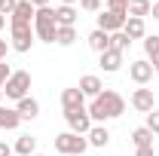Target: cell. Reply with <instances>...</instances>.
Masks as SVG:
<instances>
[{
	"label": "cell",
	"mask_w": 159,
	"mask_h": 156,
	"mask_svg": "<svg viewBox=\"0 0 159 156\" xmlns=\"http://www.w3.org/2000/svg\"><path fill=\"white\" fill-rule=\"evenodd\" d=\"M89 117H92V122L95 126H104L107 119H116L125 113V98L119 95V92H113V89H104L98 98H92L89 101Z\"/></svg>",
	"instance_id": "6da1fadb"
},
{
	"label": "cell",
	"mask_w": 159,
	"mask_h": 156,
	"mask_svg": "<svg viewBox=\"0 0 159 156\" xmlns=\"http://www.w3.org/2000/svg\"><path fill=\"white\" fill-rule=\"evenodd\" d=\"M55 31H58V21H55V9L52 6H43L34 16V37L43 43H55Z\"/></svg>",
	"instance_id": "7a4b0ae2"
},
{
	"label": "cell",
	"mask_w": 159,
	"mask_h": 156,
	"mask_svg": "<svg viewBox=\"0 0 159 156\" xmlns=\"http://www.w3.org/2000/svg\"><path fill=\"white\" fill-rule=\"evenodd\" d=\"M55 150L61 156H83L89 150V141H86V135H77V132H61V135H55Z\"/></svg>",
	"instance_id": "3957f363"
},
{
	"label": "cell",
	"mask_w": 159,
	"mask_h": 156,
	"mask_svg": "<svg viewBox=\"0 0 159 156\" xmlns=\"http://www.w3.org/2000/svg\"><path fill=\"white\" fill-rule=\"evenodd\" d=\"M28 92H31V74L28 71H12V77L3 86V98L21 101V98H28Z\"/></svg>",
	"instance_id": "277c9868"
},
{
	"label": "cell",
	"mask_w": 159,
	"mask_h": 156,
	"mask_svg": "<svg viewBox=\"0 0 159 156\" xmlns=\"http://www.w3.org/2000/svg\"><path fill=\"white\" fill-rule=\"evenodd\" d=\"M31 46H34V25H16V21H9V49H16V52H31Z\"/></svg>",
	"instance_id": "5b68a950"
},
{
	"label": "cell",
	"mask_w": 159,
	"mask_h": 156,
	"mask_svg": "<svg viewBox=\"0 0 159 156\" xmlns=\"http://www.w3.org/2000/svg\"><path fill=\"white\" fill-rule=\"evenodd\" d=\"M64 122H67V132H77V135H89V129L95 126L86 107H80V110H67V113H64Z\"/></svg>",
	"instance_id": "8992f818"
},
{
	"label": "cell",
	"mask_w": 159,
	"mask_h": 156,
	"mask_svg": "<svg viewBox=\"0 0 159 156\" xmlns=\"http://www.w3.org/2000/svg\"><path fill=\"white\" fill-rule=\"evenodd\" d=\"M98 28L101 31H107V34H116L125 28V19H129V12H113V9H101L98 16Z\"/></svg>",
	"instance_id": "52a82bcc"
},
{
	"label": "cell",
	"mask_w": 159,
	"mask_h": 156,
	"mask_svg": "<svg viewBox=\"0 0 159 156\" xmlns=\"http://www.w3.org/2000/svg\"><path fill=\"white\" fill-rule=\"evenodd\" d=\"M129 104H132V110H138V113H150L153 107H156V95H153V89H144V86H138L135 92H132V98H129Z\"/></svg>",
	"instance_id": "ba28073f"
},
{
	"label": "cell",
	"mask_w": 159,
	"mask_h": 156,
	"mask_svg": "<svg viewBox=\"0 0 159 156\" xmlns=\"http://www.w3.org/2000/svg\"><path fill=\"white\" fill-rule=\"evenodd\" d=\"M129 77H132V83H138V86H147L153 80V64L147 58H135L129 64Z\"/></svg>",
	"instance_id": "9c48e42d"
},
{
	"label": "cell",
	"mask_w": 159,
	"mask_h": 156,
	"mask_svg": "<svg viewBox=\"0 0 159 156\" xmlns=\"http://www.w3.org/2000/svg\"><path fill=\"white\" fill-rule=\"evenodd\" d=\"M80 107H86V95L80 92V86L61 89V110L67 113V110H80Z\"/></svg>",
	"instance_id": "30bf717a"
},
{
	"label": "cell",
	"mask_w": 159,
	"mask_h": 156,
	"mask_svg": "<svg viewBox=\"0 0 159 156\" xmlns=\"http://www.w3.org/2000/svg\"><path fill=\"white\" fill-rule=\"evenodd\" d=\"M34 16H37V9L31 6V0H19L16 9H12V16H9V21H16V25H34Z\"/></svg>",
	"instance_id": "8fae6325"
},
{
	"label": "cell",
	"mask_w": 159,
	"mask_h": 156,
	"mask_svg": "<svg viewBox=\"0 0 159 156\" xmlns=\"http://www.w3.org/2000/svg\"><path fill=\"white\" fill-rule=\"evenodd\" d=\"M80 92L89 98H98L101 92H104V83H101V77H95V74H86V77H80Z\"/></svg>",
	"instance_id": "7c38bea8"
},
{
	"label": "cell",
	"mask_w": 159,
	"mask_h": 156,
	"mask_svg": "<svg viewBox=\"0 0 159 156\" xmlns=\"http://www.w3.org/2000/svg\"><path fill=\"white\" fill-rule=\"evenodd\" d=\"M98 64L104 74H116L119 67H122V52H116V49H107V52H101L98 55Z\"/></svg>",
	"instance_id": "4fadbf2b"
},
{
	"label": "cell",
	"mask_w": 159,
	"mask_h": 156,
	"mask_svg": "<svg viewBox=\"0 0 159 156\" xmlns=\"http://www.w3.org/2000/svg\"><path fill=\"white\" fill-rule=\"evenodd\" d=\"M86 43H89V49L92 52H107L110 49V34L107 31H101V28H95V31H89V37H86Z\"/></svg>",
	"instance_id": "5bb4252c"
},
{
	"label": "cell",
	"mask_w": 159,
	"mask_h": 156,
	"mask_svg": "<svg viewBox=\"0 0 159 156\" xmlns=\"http://www.w3.org/2000/svg\"><path fill=\"white\" fill-rule=\"evenodd\" d=\"M77 6H55V21H58V28H77Z\"/></svg>",
	"instance_id": "9a60e30c"
},
{
	"label": "cell",
	"mask_w": 159,
	"mask_h": 156,
	"mask_svg": "<svg viewBox=\"0 0 159 156\" xmlns=\"http://www.w3.org/2000/svg\"><path fill=\"white\" fill-rule=\"evenodd\" d=\"M86 141H89V147L104 150V147L110 144V132H107V126H92V129H89V135H86Z\"/></svg>",
	"instance_id": "2e32d148"
},
{
	"label": "cell",
	"mask_w": 159,
	"mask_h": 156,
	"mask_svg": "<svg viewBox=\"0 0 159 156\" xmlns=\"http://www.w3.org/2000/svg\"><path fill=\"white\" fill-rule=\"evenodd\" d=\"M16 110H19L21 119H37L40 117V101L28 95V98H21V101H16Z\"/></svg>",
	"instance_id": "e0dca14e"
},
{
	"label": "cell",
	"mask_w": 159,
	"mask_h": 156,
	"mask_svg": "<svg viewBox=\"0 0 159 156\" xmlns=\"http://www.w3.org/2000/svg\"><path fill=\"white\" fill-rule=\"evenodd\" d=\"M122 34L129 40H144L147 37V25H144V19H125V28H122Z\"/></svg>",
	"instance_id": "ac0fdd59"
},
{
	"label": "cell",
	"mask_w": 159,
	"mask_h": 156,
	"mask_svg": "<svg viewBox=\"0 0 159 156\" xmlns=\"http://www.w3.org/2000/svg\"><path fill=\"white\" fill-rule=\"evenodd\" d=\"M21 126V117L16 107H3L0 104V129H6V132H12V129H19Z\"/></svg>",
	"instance_id": "d6986e66"
},
{
	"label": "cell",
	"mask_w": 159,
	"mask_h": 156,
	"mask_svg": "<svg viewBox=\"0 0 159 156\" xmlns=\"http://www.w3.org/2000/svg\"><path fill=\"white\" fill-rule=\"evenodd\" d=\"M12 153H16V156H34V153H37V138H34V135H19Z\"/></svg>",
	"instance_id": "ffe728a7"
},
{
	"label": "cell",
	"mask_w": 159,
	"mask_h": 156,
	"mask_svg": "<svg viewBox=\"0 0 159 156\" xmlns=\"http://www.w3.org/2000/svg\"><path fill=\"white\" fill-rule=\"evenodd\" d=\"M153 141H156V135H153L147 126H138V129L132 132V144H135V150H138V147H153Z\"/></svg>",
	"instance_id": "44dd1931"
},
{
	"label": "cell",
	"mask_w": 159,
	"mask_h": 156,
	"mask_svg": "<svg viewBox=\"0 0 159 156\" xmlns=\"http://www.w3.org/2000/svg\"><path fill=\"white\" fill-rule=\"evenodd\" d=\"M144 58L150 61H159V34H147L144 37Z\"/></svg>",
	"instance_id": "7402d4cb"
},
{
	"label": "cell",
	"mask_w": 159,
	"mask_h": 156,
	"mask_svg": "<svg viewBox=\"0 0 159 156\" xmlns=\"http://www.w3.org/2000/svg\"><path fill=\"white\" fill-rule=\"evenodd\" d=\"M150 6H153L150 0H129V9L125 12L132 19H144V16H150Z\"/></svg>",
	"instance_id": "603a6c76"
},
{
	"label": "cell",
	"mask_w": 159,
	"mask_h": 156,
	"mask_svg": "<svg viewBox=\"0 0 159 156\" xmlns=\"http://www.w3.org/2000/svg\"><path fill=\"white\" fill-rule=\"evenodd\" d=\"M55 43L58 46H74L77 43V28H58L55 31Z\"/></svg>",
	"instance_id": "cb8c5ba5"
},
{
	"label": "cell",
	"mask_w": 159,
	"mask_h": 156,
	"mask_svg": "<svg viewBox=\"0 0 159 156\" xmlns=\"http://www.w3.org/2000/svg\"><path fill=\"white\" fill-rule=\"evenodd\" d=\"M129 46H132V40L125 37L122 31H116V34H110V49H116V52H122V55H125V49H129Z\"/></svg>",
	"instance_id": "d4e9b609"
},
{
	"label": "cell",
	"mask_w": 159,
	"mask_h": 156,
	"mask_svg": "<svg viewBox=\"0 0 159 156\" xmlns=\"http://www.w3.org/2000/svg\"><path fill=\"white\" fill-rule=\"evenodd\" d=\"M144 126H147V129H150L153 135H159V110H156V107H153V110L147 113V122H144Z\"/></svg>",
	"instance_id": "484cf974"
},
{
	"label": "cell",
	"mask_w": 159,
	"mask_h": 156,
	"mask_svg": "<svg viewBox=\"0 0 159 156\" xmlns=\"http://www.w3.org/2000/svg\"><path fill=\"white\" fill-rule=\"evenodd\" d=\"M80 9H83V12H95V16H98V12H101V0H80Z\"/></svg>",
	"instance_id": "4316f807"
},
{
	"label": "cell",
	"mask_w": 159,
	"mask_h": 156,
	"mask_svg": "<svg viewBox=\"0 0 159 156\" xmlns=\"http://www.w3.org/2000/svg\"><path fill=\"white\" fill-rule=\"evenodd\" d=\"M16 3H19V0H0V16H6V19H9V16H12V9H16Z\"/></svg>",
	"instance_id": "83f0119b"
},
{
	"label": "cell",
	"mask_w": 159,
	"mask_h": 156,
	"mask_svg": "<svg viewBox=\"0 0 159 156\" xmlns=\"http://www.w3.org/2000/svg\"><path fill=\"white\" fill-rule=\"evenodd\" d=\"M9 77H12V67H9L6 61H0V89L6 86V80H9Z\"/></svg>",
	"instance_id": "f1b7e54d"
},
{
	"label": "cell",
	"mask_w": 159,
	"mask_h": 156,
	"mask_svg": "<svg viewBox=\"0 0 159 156\" xmlns=\"http://www.w3.org/2000/svg\"><path fill=\"white\" fill-rule=\"evenodd\" d=\"M107 9H113V12H125V9H129V0H107Z\"/></svg>",
	"instance_id": "f546056e"
},
{
	"label": "cell",
	"mask_w": 159,
	"mask_h": 156,
	"mask_svg": "<svg viewBox=\"0 0 159 156\" xmlns=\"http://www.w3.org/2000/svg\"><path fill=\"white\" fill-rule=\"evenodd\" d=\"M0 156H12V147H9L6 141H0Z\"/></svg>",
	"instance_id": "4dcf8cb0"
},
{
	"label": "cell",
	"mask_w": 159,
	"mask_h": 156,
	"mask_svg": "<svg viewBox=\"0 0 159 156\" xmlns=\"http://www.w3.org/2000/svg\"><path fill=\"white\" fill-rule=\"evenodd\" d=\"M135 156H153V147H138Z\"/></svg>",
	"instance_id": "1f68e13d"
},
{
	"label": "cell",
	"mask_w": 159,
	"mask_h": 156,
	"mask_svg": "<svg viewBox=\"0 0 159 156\" xmlns=\"http://www.w3.org/2000/svg\"><path fill=\"white\" fill-rule=\"evenodd\" d=\"M6 49H9V43H6V40H0V61H6Z\"/></svg>",
	"instance_id": "d6a6232c"
},
{
	"label": "cell",
	"mask_w": 159,
	"mask_h": 156,
	"mask_svg": "<svg viewBox=\"0 0 159 156\" xmlns=\"http://www.w3.org/2000/svg\"><path fill=\"white\" fill-rule=\"evenodd\" d=\"M49 3H52V0H31V6H34V9H43V6H49Z\"/></svg>",
	"instance_id": "836d02e7"
},
{
	"label": "cell",
	"mask_w": 159,
	"mask_h": 156,
	"mask_svg": "<svg viewBox=\"0 0 159 156\" xmlns=\"http://www.w3.org/2000/svg\"><path fill=\"white\" fill-rule=\"evenodd\" d=\"M150 16L159 21V0H153V6H150Z\"/></svg>",
	"instance_id": "e575fe53"
},
{
	"label": "cell",
	"mask_w": 159,
	"mask_h": 156,
	"mask_svg": "<svg viewBox=\"0 0 159 156\" xmlns=\"http://www.w3.org/2000/svg\"><path fill=\"white\" fill-rule=\"evenodd\" d=\"M6 25H9V19H6V16H0V31H3Z\"/></svg>",
	"instance_id": "d590c367"
},
{
	"label": "cell",
	"mask_w": 159,
	"mask_h": 156,
	"mask_svg": "<svg viewBox=\"0 0 159 156\" xmlns=\"http://www.w3.org/2000/svg\"><path fill=\"white\" fill-rule=\"evenodd\" d=\"M61 3H64V6H74V3H80V0H61Z\"/></svg>",
	"instance_id": "8d00e7d4"
},
{
	"label": "cell",
	"mask_w": 159,
	"mask_h": 156,
	"mask_svg": "<svg viewBox=\"0 0 159 156\" xmlns=\"http://www.w3.org/2000/svg\"><path fill=\"white\" fill-rule=\"evenodd\" d=\"M153 74H156V77H159V61H153Z\"/></svg>",
	"instance_id": "74e56055"
},
{
	"label": "cell",
	"mask_w": 159,
	"mask_h": 156,
	"mask_svg": "<svg viewBox=\"0 0 159 156\" xmlns=\"http://www.w3.org/2000/svg\"><path fill=\"white\" fill-rule=\"evenodd\" d=\"M0 104H3V89H0Z\"/></svg>",
	"instance_id": "f35d334b"
},
{
	"label": "cell",
	"mask_w": 159,
	"mask_h": 156,
	"mask_svg": "<svg viewBox=\"0 0 159 156\" xmlns=\"http://www.w3.org/2000/svg\"><path fill=\"white\" fill-rule=\"evenodd\" d=\"M34 156H46V153H34Z\"/></svg>",
	"instance_id": "ab89813d"
}]
</instances>
